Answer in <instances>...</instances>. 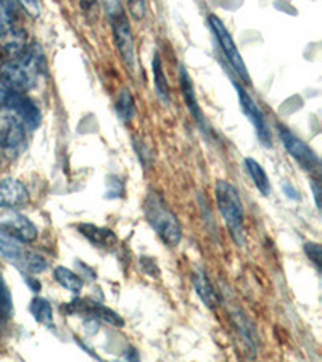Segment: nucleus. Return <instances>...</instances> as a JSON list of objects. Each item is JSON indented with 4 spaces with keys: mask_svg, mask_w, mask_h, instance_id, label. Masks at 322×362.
<instances>
[{
    "mask_svg": "<svg viewBox=\"0 0 322 362\" xmlns=\"http://www.w3.org/2000/svg\"><path fill=\"white\" fill-rule=\"evenodd\" d=\"M54 277L64 290L71 291V293H79V291L84 287L83 277H79L78 274H74L71 269H68V267H64V266L55 267Z\"/></svg>",
    "mask_w": 322,
    "mask_h": 362,
    "instance_id": "nucleus-17",
    "label": "nucleus"
},
{
    "mask_svg": "<svg viewBox=\"0 0 322 362\" xmlns=\"http://www.w3.org/2000/svg\"><path fill=\"white\" fill-rule=\"evenodd\" d=\"M11 313V300L7 285H5L4 279L0 277V320L7 319Z\"/></svg>",
    "mask_w": 322,
    "mask_h": 362,
    "instance_id": "nucleus-22",
    "label": "nucleus"
},
{
    "mask_svg": "<svg viewBox=\"0 0 322 362\" xmlns=\"http://www.w3.org/2000/svg\"><path fill=\"white\" fill-rule=\"evenodd\" d=\"M209 26H212L216 40H218V44L221 45L222 49V54L227 58V62H229V65L236 69V73L238 74V78L245 81V83L250 84L251 79H250V74H248V69L245 66V62L242 60V55L238 54V49L236 42H234L232 36L227 31V28L224 26V23H222L218 16L214 15H209Z\"/></svg>",
    "mask_w": 322,
    "mask_h": 362,
    "instance_id": "nucleus-6",
    "label": "nucleus"
},
{
    "mask_svg": "<svg viewBox=\"0 0 322 362\" xmlns=\"http://www.w3.org/2000/svg\"><path fill=\"white\" fill-rule=\"evenodd\" d=\"M193 288H195L197 295L200 296V300L203 301V305L209 308V309H216L219 305V298L218 293H216L212 282L207 277V274L198 271L193 277Z\"/></svg>",
    "mask_w": 322,
    "mask_h": 362,
    "instance_id": "nucleus-15",
    "label": "nucleus"
},
{
    "mask_svg": "<svg viewBox=\"0 0 322 362\" xmlns=\"http://www.w3.org/2000/svg\"><path fill=\"white\" fill-rule=\"evenodd\" d=\"M0 229L23 243L36 242L39 235L38 227L34 226L26 216L21 214H13L10 216V218H5V221L0 223Z\"/></svg>",
    "mask_w": 322,
    "mask_h": 362,
    "instance_id": "nucleus-12",
    "label": "nucleus"
},
{
    "mask_svg": "<svg viewBox=\"0 0 322 362\" xmlns=\"http://www.w3.org/2000/svg\"><path fill=\"white\" fill-rule=\"evenodd\" d=\"M29 203L26 185L16 179L0 180V208L20 209Z\"/></svg>",
    "mask_w": 322,
    "mask_h": 362,
    "instance_id": "nucleus-11",
    "label": "nucleus"
},
{
    "mask_svg": "<svg viewBox=\"0 0 322 362\" xmlns=\"http://www.w3.org/2000/svg\"><path fill=\"white\" fill-rule=\"evenodd\" d=\"M25 142V124L20 121L18 116H0V148L8 151V153H16L23 148Z\"/></svg>",
    "mask_w": 322,
    "mask_h": 362,
    "instance_id": "nucleus-10",
    "label": "nucleus"
},
{
    "mask_svg": "<svg viewBox=\"0 0 322 362\" xmlns=\"http://www.w3.org/2000/svg\"><path fill=\"white\" fill-rule=\"evenodd\" d=\"M107 11L113 28L115 44L118 52L129 69L136 68V45H134V36L126 18L125 10L121 8L118 0H107Z\"/></svg>",
    "mask_w": 322,
    "mask_h": 362,
    "instance_id": "nucleus-5",
    "label": "nucleus"
},
{
    "mask_svg": "<svg viewBox=\"0 0 322 362\" xmlns=\"http://www.w3.org/2000/svg\"><path fill=\"white\" fill-rule=\"evenodd\" d=\"M284 192H287V197L292 198V200H298V195H297L298 192L290 184H285L284 185Z\"/></svg>",
    "mask_w": 322,
    "mask_h": 362,
    "instance_id": "nucleus-27",
    "label": "nucleus"
},
{
    "mask_svg": "<svg viewBox=\"0 0 322 362\" xmlns=\"http://www.w3.org/2000/svg\"><path fill=\"white\" fill-rule=\"evenodd\" d=\"M277 132L280 142H282L287 151L292 155V158H294L304 171H314V169L319 168L318 155H316L314 150L309 148L300 137H297L295 134L290 129H287L285 126H277Z\"/></svg>",
    "mask_w": 322,
    "mask_h": 362,
    "instance_id": "nucleus-7",
    "label": "nucleus"
},
{
    "mask_svg": "<svg viewBox=\"0 0 322 362\" xmlns=\"http://www.w3.org/2000/svg\"><path fill=\"white\" fill-rule=\"evenodd\" d=\"M29 311H31L33 317L36 322L42 324L45 327H54V311H52V305L42 296H34L29 305Z\"/></svg>",
    "mask_w": 322,
    "mask_h": 362,
    "instance_id": "nucleus-16",
    "label": "nucleus"
},
{
    "mask_svg": "<svg viewBox=\"0 0 322 362\" xmlns=\"http://www.w3.org/2000/svg\"><path fill=\"white\" fill-rule=\"evenodd\" d=\"M216 203H218L219 213L224 219V223L229 229L231 235L236 238L237 243H243V221L245 213L240 200L238 190L236 185L227 182L224 179H219L214 187Z\"/></svg>",
    "mask_w": 322,
    "mask_h": 362,
    "instance_id": "nucleus-3",
    "label": "nucleus"
},
{
    "mask_svg": "<svg viewBox=\"0 0 322 362\" xmlns=\"http://www.w3.org/2000/svg\"><path fill=\"white\" fill-rule=\"evenodd\" d=\"M144 213L151 229L168 247H178L183 240V227L171 208L158 192H150L145 198Z\"/></svg>",
    "mask_w": 322,
    "mask_h": 362,
    "instance_id": "nucleus-2",
    "label": "nucleus"
},
{
    "mask_svg": "<svg viewBox=\"0 0 322 362\" xmlns=\"http://www.w3.org/2000/svg\"><path fill=\"white\" fill-rule=\"evenodd\" d=\"M13 26V8L8 0H0V37H5Z\"/></svg>",
    "mask_w": 322,
    "mask_h": 362,
    "instance_id": "nucleus-21",
    "label": "nucleus"
},
{
    "mask_svg": "<svg viewBox=\"0 0 322 362\" xmlns=\"http://www.w3.org/2000/svg\"><path fill=\"white\" fill-rule=\"evenodd\" d=\"M44 69L42 50L38 44H33L0 66V83L18 92L31 90L39 84Z\"/></svg>",
    "mask_w": 322,
    "mask_h": 362,
    "instance_id": "nucleus-1",
    "label": "nucleus"
},
{
    "mask_svg": "<svg viewBox=\"0 0 322 362\" xmlns=\"http://www.w3.org/2000/svg\"><path fill=\"white\" fill-rule=\"evenodd\" d=\"M79 4H81V8H83V11L87 16H92V20L97 18V13H98L97 0H81Z\"/></svg>",
    "mask_w": 322,
    "mask_h": 362,
    "instance_id": "nucleus-26",
    "label": "nucleus"
},
{
    "mask_svg": "<svg viewBox=\"0 0 322 362\" xmlns=\"http://www.w3.org/2000/svg\"><path fill=\"white\" fill-rule=\"evenodd\" d=\"M236 89L238 93V102H240V108H242L243 115L247 116L248 121L253 124L255 131H256V136L260 139V142L265 145V147H271V131H269V126L266 122L265 115L260 108H258V105L255 103L253 98H251L242 86L236 84Z\"/></svg>",
    "mask_w": 322,
    "mask_h": 362,
    "instance_id": "nucleus-9",
    "label": "nucleus"
},
{
    "mask_svg": "<svg viewBox=\"0 0 322 362\" xmlns=\"http://www.w3.org/2000/svg\"><path fill=\"white\" fill-rule=\"evenodd\" d=\"M129 10H131V15L136 20H142L145 16V11H147V5H145V0H127Z\"/></svg>",
    "mask_w": 322,
    "mask_h": 362,
    "instance_id": "nucleus-25",
    "label": "nucleus"
},
{
    "mask_svg": "<svg viewBox=\"0 0 322 362\" xmlns=\"http://www.w3.org/2000/svg\"><path fill=\"white\" fill-rule=\"evenodd\" d=\"M116 113H118L120 118L125 121V122H129L134 119V116H136L137 110H136V102H134V97L132 93L129 90H122L120 93L118 100H116Z\"/></svg>",
    "mask_w": 322,
    "mask_h": 362,
    "instance_id": "nucleus-20",
    "label": "nucleus"
},
{
    "mask_svg": "<svg viewBox=\"0 0 322 362\" xmlns=\"http://www.w3.org/2000/svg\"><path fill=\"white\" fill-rule=\"evenodd\" d=\"M313 192H314V198H316V204H318V208H321L319 206V187H318V184H313Z\"/></svg>",
    "mask_w": 322,
    "mask_h": 362,
    "instance_id": "nucleus-28",
    "label": "nucleus"
},
{
    "mask_svg": "<svg viewBox=\"0 0 322 362\" xmlns=\"http://www.w3.org/2000/svg\"><path fill=\"white\" fill-rule=\"evenodd\" d=\"M245 168H247V171L250 174L251 180H253V184L256 185V189L260 190L265 197L271 195V182H269L268 174L265 173V169H263L260 163L255 161L253 158H247L245 160Z\"/></svg>",
    "mask_w": 322,
    "mask_h": 362,
    "instance_id": "nucleus-18",
    "label": "nucleus"
},
{
    "mask_svg": "<svg viewBox=\"0 0 322 362\" xmlns=\"http://www.w3.org/2000/svg\"><path fill=\"white\" fill-rule=\"evenodd\" d=\"M2 107L10 108L15 116H18L23 124L34 131L40 124V110L31 98H28L25 93L8 89L5 93Z\"/></svg>",
    "mask_w": 322,
    "mask_h": 362,
    "instance_id": "nucleus-8",
    "label": "nucleus"
},
{
    "mask_svg": "<svg viewBox=\"0 0 322 362\" xmlns=\"http://www.w3.org/2000/svg\"><path fill=\"white\" fill-rule=\"evenodd\" d=\"M179 76H180V89H183L184 100L187 103V108H189L192 118L197 121V124L202 127L203 132H209L200 105H198V102H197L195 92H193V83H192L190 76H189V73H187V69L184 66L179 68Z\"/></svg>",
    "mask_w": 322,
    "mask_h": 362,
    "instance_id": "nucleus-13",
    "label": "nucleus"
},
{
    "mask_svg": "<svg viewBox=\"0 0 322 362\" xmlns=\"http://www.w3.org/2000/svg\"><path fill=\"white\" fill-rule=\"evenodd\" d=\"M151 71H154V84H155V90L158 93V97H160L161 100L166 103L169 100V86H168V79L165 76V71H163L161 57L158 52H155V55H154Z\"/></svg>",
    "mask_w": 322,
    "mask_h": 362,
    "instance_id": "nucleus-19",
    "label": "nucleus"
},
{
    "mask_svg": "<svg viewBox=\"0 0 322 362\" xmlns=\"http://www.w3.org/2000/svg\"><path fill=\"white\" fill-rule=\"evenodd\" d=\"M78 229L97 248L113 250L118 243V238L110 229H102V227L93 224H79Z\"/></svg>",
    "mask_w": 322,
    "mask_h": 362,
    "instance_id": "nucleus-14",
    "label": "nucleus"
},
{
    "mask_svg": "<svg viewBox=\"0 0 322 362\" xmlns=\"http://www.w3.org/2000/svg\"><path fill=\"white\" fill-rule=\"evenodd\" d=\"M304 251H306V255L309 256V259L314 262V266L321 269V256H322V251H321V245L319 243H313V242H308L304 245Z\"/></svg>",
    "mask_w": 322,
    "mask_h": 362,
    "instance_id": "nucleus-24",
    "label": "nucleus"
},
{
    "mask_svg": "<svg viewBox=\"0 0 322 362\" xmlns=\"http://www.w3.org/2000/svg\"><path fill=\"white\" fill-rule=\"evenodd\" d=\"M18 4L25 8V11L29 16H33V18H39L40 13H42L40 0H18Z\"/></svg>",
    "mask_w": 322,
    "mask_h": 362,
    "instance_id": "nucleus-23",
    "label": "nucleus"
},
{
    "mask_svg": "<svg viewBox=\"0 0 322 362\" xmlns=\"http://www.w3.org/2000/svg\"><path fill=\"white\" fill-rule=\"evenodd\" d=\"M0 255L20 267L23 272L40 274L47 269V261L36 251L26 248L23 242L0 229Z\"/></svg>",
    "mask_w": 322,
    "mask_h": 362,
    "instance_id": "nucleus-4",
    "label": "nucleus"
}]
</instances>
